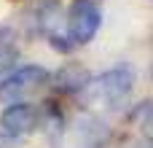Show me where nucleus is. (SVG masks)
Returning <instances> with one entry per match:
<instances>
[{
	"label": "nucleus",
	"instance_id": "nucleus-6",
	"mask_svg": "<svg viewBox=\"0 0 153 148\" xmlns=\"http://www.w3.org/2000/svg\"><path fill=\"white\" fill-rule=\"evenodd\" d=\"M40 119L43 113L32 102H11L0 113V129L8 138H27L40 127Z\"/></svg>",
	"mask_w": 153,
	"mask_h": 148
},
{
	"label": "nucleus",
	"instance_id": "nucleus-1",
	"mask_svg": "<svg viewBox=\"0 0 153 148\" xmlns=\"http://www.w3.org/2000/svg\"><path fill=\"white\" fill-rule=\"evenodd\" d=\"M134 81H137L134 67L121 62V65L100 73L97 78H91L81 94H83L86 105H91V108H118L134 92Z\"/></svg>",
	"mask_w": 153,
	"mask_h": 148
},
{
	"label": "nucleus",
	"instance_id": "nucleus-9",
	"mask_svg": "<svg viewBox=\"0 0 153 148\" xmlns=\"http://www.w3.org/2000/svg\"><path fill=\"white\" fill-rule=\"evenodd\" d=\"M137 148H148V146H137Z\"/></svg>",
	"mask_w": 153,
	"mask_h": 148
},
{
	"label": "nucleus",
	"instance_id": "nucleus-7",
	"mask_svg": "<svg viewBox=\"0 0 153 148\" xmlns=\"http://www.w3.org/2000/svg\"><path fill=\"white\" fill-rule=\"evenodd\" d=\"M48 81H51L54 89L62 92V94H81V92L86 89V84L91 81V73H89L81 62H67V65H62Z\"/></svg>",
	"mask_w": 153,
	"mask_h": 148
},
{
	"label": "nucleus",
	"instance_id": "nucleus-2",
	"mask_svg": "<svg viewBox=\"0 0 153 148\" xmlns=\"http://www.w3.org/2000/svg\"><path fill=\"white\" fill-rule=\"evenodd\" d=\"M110 127L94 113H78L54 132V148H105Z\"/></svg>",
	"mask_w": 153,
	"mask_h": 148
},
{
	"label": "nucleus",
	"instance_id": "nucleus-5",
	"mask_svg": "<svg viewBox=\"0 0 153 148\" xmlns=\"http://www.w3.org/2000/svg\"><path fill=\"white\" fill-rule=\"evenodd\" d=\"M38 24H40L43 35L48 38V43H51L56 51L67 54V51L75 49V43H73V38H70V32H67L65 5H59V3H54V0L43 3L40 11H38Z\"/></svg>",
	"mask_w": 153,
	"mask_h": 148
},
{
	"label": "nucleus",
	"instance_id": "nucleus-3",
	"mask_svg": "<svg viewBox=\"0 0 153 148\" xmlns=\"http://www.w3.org/2000/svg\"><path fill=\"white\" fill-rule=\"evenodd\" d=\"M51 73L40 65H22L13 67L0 78V100L3 102H27L30 94L40 92L48 84Z\"/></svg>",
	"mask_w": 153,
	"mask_h": 148
},
{
	"label": "nucleus",
	"instance_id": "nucleus-4",
	"mask_svg": "<svg viewBox=\"0 0 153 148\" xmlns=\"http://www.w3.org/2000/svg\"><path fill=\"white\" fill-rule=\"evenodd\" d=\"M65 16H67V32H70L75 49L86 46L102 24V8L97 0H73L65 8Z\"/></svg>",
	"mask_w": 153,
	"mask_h": 148
},
{
	"label": "nucleus",
	"instance_id": "nucleus-8",
	"mask_svg": "<svg viewBox=\"0 0 153 148\" xmlns=\"http://www.w3.org/2000/svg\"><path fill=\"white\" fill-rule=\"evenodd\" d=\"M19 59V43L11 30H0V75L11 73Z\"/></svg>",
	"mask_w": 153,
	"mask_h": 148
}]
</instances>
